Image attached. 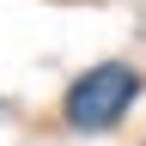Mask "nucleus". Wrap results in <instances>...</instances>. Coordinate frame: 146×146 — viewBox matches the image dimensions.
Instances as JSON below:
<instances>
[{"label":"nucleus","mask_w":146,"mask_h":146,"mask_svg":"<svg viewBox=\"0 0 146 146\" xmlns=\"http://www.w3.org/2000/svg\"><path fill=\"white\" fill-rule=\"evenodd\" d=\"M134 98H140V73L128 61H104V67H91V73H79V79L67 85L61 116H67V128H79V134H98V128H116Z\"/></svg>","instance_id":"obj_1"}]
</instances>
